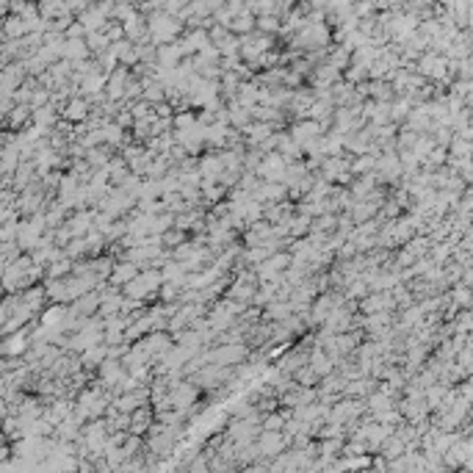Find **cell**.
<instances>
[{
  "label": "cell",
  "instance_id": "obj_1",
  "mask_svg": "<svg viewBox=\"0 0 473 473\" xmlns=\"http://www.w3.org/2000/svg\"><path fill=\"white\" fill-rule=\"evenodd\" d=\"M161 288H164V271H161V269H147V271H141L122 294L127 296V299H136V302L150 304V302H158Z\"/></svg>",
  "mask_w": 473,
  "mask_h": 473
},
{
  "label": "cell",
  "instance_id": "obj_2",
  "mask_svg": "<svg viewBox=\"0 0 473 473\" xmlns=\"http://www.w3.org/2000/svg\"><path fill=\"white\" fill-rule=\"evenodd\" d=\"M252 349L246 344H216L213 349H208V362L213 365H225V368H238L249 362Z\"/></svg>",
  "mask_w": 473,
  "mask_h": 473
},
{
  "label": "cell",
  "instance_id": "obj_3",
  "mask_svg": "<svg viewBox=\"0 0 473 473\" xmlns=\"http://www.w3.org/2000/svg\"><path fill=\"white\" fill-rule=\"evenodd\" d=\"M257 449L263 460H277L285 454V449H291V437L285 432H263L257 437Z\"/></svg>",
  "mask_w": 473,
  "mask_h": 473
},
{
  "label": "cell",
  "instance_id": "obj_4",
  "mask_svg": "<svg viewBox=\"0 0 473 473\" xmlns=\"http://www.w3.org/2000/svg\"><path fill=\"white\" fill-rule=\"evenodd\" d=\"M288 133L294 136V141L302 150H307V147H313V144L324 136V127H321L318 122H313V119H299V122H294V125L288 127Z\"/></svg>",
  "mask_w": 473,
  "mask_h": 473
},
{
  "label": "cell",
  "instance_id": "obj_5",
  "mask_svg": "<svg viewBox=\"0 0 473 473\" xmlns=\"http://www.w3.org/2000/svg\"><path fill=\"white\" fill-rule=\"evenodd\" d=\"M130 80H133V69H127V66L114 69V72L108 75V86H106L108 100H114V103H125V94H127Z\"/></svg>",
  "mask_w": 473,
  "mask_h": 473
},
{
  "label": "cell",
  "instance_id": "obj_6",
  "mask_svg": "<svg viewBox=\"0 0 473 473\" xmlns=\"http://www.w3.org/2000/svg\"><path fill=\"white\" fill-rule=\"evenodd\" d=\"M89 117H92V100L83 97V94L72 97V100L66 103V108L61 111V119H66V122H72V125H83V122H89Z\"/></svg>",
  "mask_w": 473,
  "mask_h": 473
},
{
  "label": "cell",
  "instance_id": "obj_7",
  "mask_svg": "<svg viewBox=\"0 0 473 473\" xmlns=\"http://www.w3.org/2000/svg\"><path fill=\"white\" fill-rule=\"evenodd\" d=\"M277 155L285 158V164H302L304 161V150L294 141V136L288 130L277 133Z\"/></svg>",
  "mask_w": 473,
  "mask_h": 473
},
{
  "label": "cell",
  "instance_id": "obj_8",
  "mask_svg": "<svg viewBox=\"0 0 473 473\" xmlns=\"http://www.w3.org/2000/svg\"><path fill=\"white\" fill-rule=\"evenodd\" d=\"M94 219H97V211H75L66 225L75 238H86L89 233H94Z\"/></svg>",
  "mask_w": 473,
  "mask_h": 473
},
{
  "label": "cell",
  "instance_id": "obj_9",
  "mask_svg": "<svg viewBox=\"0 0 473 473\" xmlns=\"http://www.w3.org/2000/svg\"><path fill=\"white\" fill-rule=\"evenodd\" d=\"M100 304H103V296L100 291H92V294L80 296L75 304H69L72 307V313L78 316V318H94L97 313H100Z\"/></svg>",
  "mask_w": 473,
  "mask_h": 473
},
{
  "label": "cell",
  "instance_id": "obj_10",
  "mask_svg": "<svg viewBox=\"0 0 473 473\" xmlns=\"http://www.w3.org/2000/svg\"><path fill=\"white\" fill-rule=\"evenodd\" d=\"M139 274H141V269H139L136 263H130V260H119L117 269H114V274H111V280H108V283H111L114 288H119V291H125V288H127V285H130V283H133Z\"/></svg>",
  "mask_w": 473,
  "mask_h": 473
},
{
  "label": "cell",
  "instance_id": "obj_11",
  "mask_svg": "<svg viewBox=\"0 0 473 473\" xmlns=\"http://www.w3.org/2000/svg\"><path fill=\"white\" fill-rule=\"evenodd\" d=\"M291 316H294V304H291V302H283V299H274L269 307H263V321H269V324L288 321Z\"/></svg>",
  "mask_w": 473,
  "mask_h": 473
},
{
  "label": "cell",
  "instance_id": "obj_12",
  "mask_svg": "<svg viewBox=\"0 0 473 473\" xmlns=\"http://www.w3.org/2000/svg\"><path fill=\"white\" fill-rule=\"evenodd\" d=\"M64 59L69 61H86V59H94L92 56V50H89V45H86V39H66V45H64Z\"/></svg>",
  "mask_w": 473,
  "mask_h": 473
},
{
  "label": "cell",
  "instance_id": "obj_13",
  "mask_svg": "<svg viewBox=\"0 0 473 473\" xmlns=\"http://www.w3.org/2000/svg\"><path fill=\"white\" fill-rule=\"evenodd\" d=\"M294 382L296 385H302V388H318V385H321V376H318V371L307 362V365H302V368L294 374Z\"/></svg>",
  "mask_w": 473,
  "mask_h": 473
},
{
  "label": "cell",
  "instance_id": "obj_14",
  "mask_svg": "<svg viewBox=\"0 0 473 473\" xmlns=\"http://www.w3.org/2000/svg\"><path fill=\"white\" fill-rule=\"evenodd\" d=\"M86 36H89V34H86V28H83L78 20H75V22H72V28L66 31V39H69V42H72V39H86Z\"/></svg>",
  "mask_w": 473,
  "mask_h": 473
}]
</instances>
